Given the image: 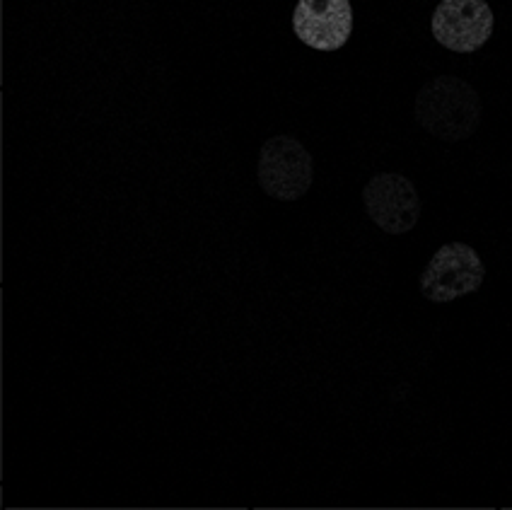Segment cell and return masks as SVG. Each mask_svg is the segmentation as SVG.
I'll return each mask as SVG.
<instances>
[{
	"instance_id": "obj_5",
	"label": "cell",
	"mask_w": 512,
	"mask_h": 510,
	"mask_svg": "<svg viewBox=\"0 0 512 510\" xmlns=\"http://www.w3.org/2000/svg\"><path fill=\"white\" fill-rule=\"evenodd\" d=\"M496 17L486 0H440L430 17L435 42L455 54H474L491 39Z\"/></svg>"
},
{
	"instance_id": "obj_4",
	"label": "cell",
	"mask_w": 512,
	"mask_h": 510,
	"mask_svg": "<svg viewBox=\"0 0 512 510\" xmlns=\"http://www.w3.org/2000/svg\"><path fill=\"white\" fill-rule=\"evenodd\" d=\"M365 213L382 233L406 235L421 218V196L409 177L380 172L363 189Z\"/></svg>"
},
{
	"instance_id": "obj_1",
	"label": "cell",
	"mask_w": 512,
	"mask_h": 510,
	"mask_svg": "<svg viewBox=\"0 0 512 510\" xmlns=\"http://www.w3.org/2000/svg\"><path fill=\"white\" fill-rule=\"evenodd\" d=\"M413 114L418 126L440 141H467L479 129L481 100L462 78L440 75L418 90Z\"/></svg>"
},
{
	"instance_id": "obj_2",
	"label": "cell",
	"mask_w": 512,
	"mask_h": 510,
	"mask_svg": "<svg viewBox=\"0 0 512 510\" xmlns=\"http://www.w3.org/2000/svg\"><path fill=\"white\" fill-rule=\"evenodd\" d=\"M256 177L266 196L298 201L314 182V162L307 148L293 136H273L261 146Z\"/></svg>"
},
{
	"instance_id": "obj_3",
	"label": "cell",
	"mask_w": 512,
	"mask_h": 510,
	"mask_svg": "<svg viewBox=\"0 0 512 510\" xmlns=\"http://www.w3.org/2000/svg\"><path fill=\"white\" fill-rule=\"evenodd\" d=\"M484 278L486 266L474 247L464 242H447L430 257L418 288L430 303L445 305L479 291Z\"/></svg>"
},
{
	"instance_id": "obj_6",
	"label": "cell",
	"mask_w": 512,
	"mask_h": 510,
	"mask_svg": "<svg viewBox=\"0 0 512 510\" xmlns=\"http://www.w3.org/2000/svg\"><path fill=\"white\" fill-rule=\"evenodd\" d=\"M293 32L310 49H343L353 34L351 0H298L293 10Z\"/></svg>"
}]
</instances>
